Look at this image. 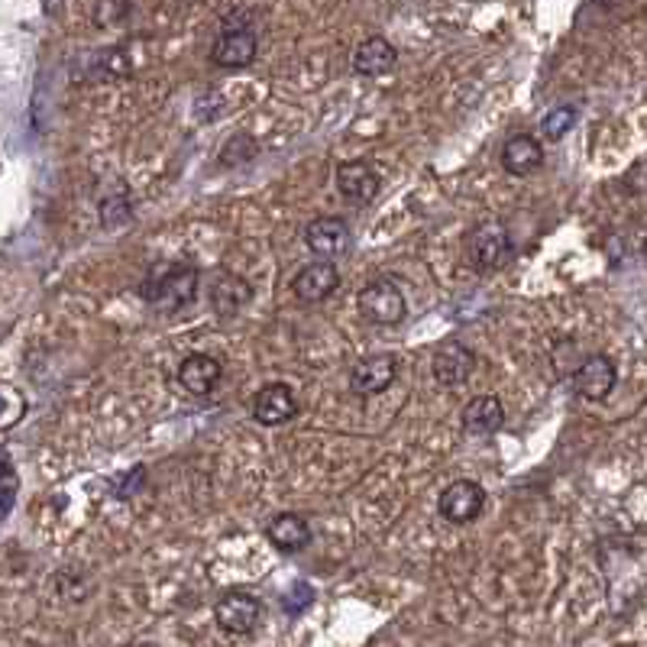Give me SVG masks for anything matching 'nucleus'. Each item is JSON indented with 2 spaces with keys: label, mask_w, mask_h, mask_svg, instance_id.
I'll return each mask as SVG.
<instances>
[{
  "label": "nucleus",
  "mask_w": 647,
  "mask_h": 647,
  "mask_svg": "<svg viewBox=\"0 0 647 647\" xmlns=\"http://www.w3.org/2000/svg\"><path fill=\"white\" fill-rule=\"evenodd\" d=\"M201 273L192 263H159L146 273L140 294L149 308L162 314H175L198 298Z\"/></svg>",
  "instance_id": "1"
},
{
  "label": "nucleus",
  "mask_w": 647,
  "mask_h": 647,
  "mask_svg": "<svg viewBox=\"0 0 647 647\" xmlns=\"http://www.w3.org/2000/svg\"><path fill=\"white\" fill-rule=\"evenodd\" d=\"M511 253V236L502 220H486L480 223L470 240H466V259L476 273H493L499 269Z\"/></svg>",
  "instance_id": "2"
},
{
  "label": "nucleus",
  "mask_w": 647,
  "mask_h": 647,
  "mask_svg": "<svg viewBox=\"0 0 647 647\" xmlns=\"http://www.w3.org/2000/svg\"><path fill=\"white\" fill-rule=\"evenodd\" d=\"M360 314L369 324L389 327V324H398L408 314V304H405V294L398 291L395 282L376 279L360 291Z\"/></svg>",
  "instance_id": "3"
},
{
  "label": "nucleus",
  "mask_w": 647,
  "mask_h": 647,
  "mask_svg": "<svg viewBox=\"0 0 647 647\" xmlns=\"http://www.w3.org/2000/svg\"><path fill=\"white\" fill-rule=\"evenodd\" d=\"M259 615H263V602L253 592H243V589H233V592L220 596V602L215 605L217 625L227 635H250L259 625Z\"/></svg>",
  "instance_id": "4"
},
{
  "label": "nucleus",
  "mask_w": 647,
  "mask_h": 647,
  "mask_svg": "<svg viewBox=\"0 0 647 647\" xmlns=\"http://www.w3.org/2000/svg\"><path fill=\"white\" fill-rule=\"evenodd\" d=\"M440 515L450 521V524H470L483 515L486 508V489L473 480H457L450 483L443 493H440Z\"/></svg>",
  "instance_id": "5"
},
{
  "label": "nucleus",
  "mask_w": 647,
  "mask_h": 647,
  "mask_svg": "<svg viewBox=\"0 0 647 647\" xmlns=\"http://www.w3.org/2000/svg\"><path fill=\"white\" fill-rule=\"evenodd\" d=\"M615 382H619V369L602 354L586 357L574 372V392L586 402H605L612 395Z\"/></svg>",
  "instance_id": "6"
},
{
  "label": "nucleus",
  "mask_w": 647,
  "mask_h": 647,
  "mask_svg": "<svg viewBox=\"0 0 647 647\" xmlns=\"http://www.w3.org/2000/svg\"><path fill=\"white\" fill-rule=\"evenodd\" d=\"M259 53V39L250 26H227L215 39L211 62L220 69H246Z\"/></svg>",
  "instance_id": "7"
},
{
  "label": "nucleus",
  "mask_w": 647,
  "mask_h": 647,
  "mask_svg": "<svg viewBox=\"0 0 647 647\" xmlns=\"http://www.w3.org/2000/svg\"><path fill=\"white\" fill-rule=\"evenodd\" d=\"M354 243V233H350V223L344 217H317L304 227V246L314 253V256H344Z\"/></svg>",
  "instance_id": "8"
},
{
  "label": "nucleus",
  "mask_w": 647,
  "mask_h": 647,
  "mask_svg": "<svg viewBox=\"0 0 647 647\" xmlns=\"http://www.w3.org/2000/svg\"><path fill=\"white\" fill-rule=\"evenodd\" d=\"M298 415V398L288 389L286 382H269L256 392L253 398V418L266 428H279L288 425Z\"/></svg>",
  "instance_id": "9"
},
{
  "label": "nucleus",
  "mask_w": 647,
  "mask_h": 647,
  "mask_svg": "<svg viewBox=\"0 0 647 647\" xmlns=\"http://www.w3.org/2000/svg\"><path fill=\"white\" fill-rule=\"evenodd\" d=\"M208 301L220 317H233L253 301V286L230 269H217L208 282Z\"/></svg>",
  "instance_id": "10"
},
{
  "label": "nucleus",
  "mask_w": 647,
  "mask_h": 647,
  "mask_svg": "<svg viewBox=\"0 0 647 647\" xmlns=\"http://www.w3.org/2000/svg\"><path fill=\"white\" fill-rule=\"evenodd\" d=\"M434 379L440 382V385H447V389H457V385H463L470 376H473V369H476V354L466 347V344H460V340H447V344H440V350L434 354Z\"/></svg>",
  "instance_id": "11"
},
{
  "label": "nucleus",
  "mask_w": 647,
  "mask_h": 647,
  "mask_svg": "<svg viewBox=\"0 0 647 647\" xmlns=\"http://www.w3.org/2000/svg\"><path fill=\"white\" fill-rule=\"evenodd\" d=\"M337 288H340V273H337L334 263H311V266L298 269L294 279H291L294 298L304 301V304L327 301Z\"/></svg>",
  "instance_id": "12"
},
{
  "label": "nucleus",
  "mask_w": 647,
  "mask_h": 647,
  "mask_svg": "<svg viewBox=\"0 0 647 647\" xmlns=\"http://www.w3.org/2000/svg\"><path fill=\"white\" fill-rule=\"evenodd\" d=\"M395 376H398V357H392V354H372V357H366V360L354 366L350 389L357 395H379V392H385L395 382Z\"/></svg>",
  "instance_id": "13"
},
{
  "label": "nucleus",
  "mask_w": 647,
  "mask_h": 647,
  "mask_svg": "<svg viewBox=\"0 0 647 647\" xmlns=\"http://www.w3.org/2000/svg\"><path fill=\"white\" fill-rule=\"evenodd\" d=\"M337 188H340V195L350 205H369L379 195L382 178H379V172L369 162L354 159V162H340L337 165Z\"/></svg>",
  "instance_id": "14"
},
{
  "label": "nucleus",
  "mask_w": 647,
  "mask_h": 647,
  "mask_svg": "<svg viewBox=\"0 0 647 647\" xmlns=\"http://www.w3.org/2000/svg\"><path fill=\"white\" fill-rule=\"evenodd\" d=\"M220 379H223V366L215 357H208V354H192V357H185L182 366H178L182 389L188 395H198V398L211 395L217 385H220Z\"/></svg>",
  "instance_id": "15"
},
{
  "label": "nucleus",
  "mask_w": 647,
  "mask_h": 647,
  "mask_svg": "<svg viewBox=\"0 0 647 647\" xmlns=\"http://www.w3.org/2000/svg\"><path fill=\"white\" fill-rule=\"evenodd\" d=\"M395 62H398V53L385 36L362 39L357 53H354V72L362 74V78H379V74L392 72Z\"/></svg>",
  "instance_id": "16"
},
{
  "label": "nucleus",
  "mask_w": 647,
  "mask_h": 647,
  "mask_svg": "<svg viewBox=\"0 0 647 647\" xmlns=\"http://www.w3.org/2000/svg\"><path fill=\"white\" fill-rule=\"evenodd\" d=\"M505 425V405L499 395H476L463 408V431L476 437H489Z\"/></svg>",
  "instance_id": "17"
},
{
  "label": "nucleus",
  "mask_w": 647,
  "mask_h": 647,
  "mask_svg": "<svg viewBox=\"0 0 647 647\" xmlns=\"http://www.w3.org/2000/svg\"><path fill=\"white\" fill-rule=\"evenodd\" d=\"M544 165V146L528 134L508 137L502 146V169L508 175H531Z\"/></svg>",
  "instance_id": "18"
},
{
  "label": "nucleus",
  "mask_w": 647,
  "mask_h": 647,
  "mask_svg": "<svg viewBox=\"0 0 647 647\" xmlns=\"http://www.w3.org/2000/svg\"><path fill=\"white\" fill-rule=\"evenodd\" d=\"M273 547H279L282 554H298L311 544V528L301 515L294 511H286V515H276L266 528Z\"/></svg>",
  "instance_id": "19"
},
{
  "label": "nucleus",
  "mask_w": 647,
  "mask_h": 647,
  "mask_svg": "<svg viewBox=\"0 0 647 647\" xmlns=\"http://www.w3.org/2000/svg\"><path fill=\"white\" fill-rule=\"evenodd\" d=\"M576 124V107L574 104H564V107H554L551 114H544L541 120V134L544 140H564Z\"/></svg>",
  "instance_id": "20"
},
{
  "label": "nucleus",
  "mask_w": 647,
  "mask_h": 647,
  "mask_svg": "<svg viewBox=\"0 0 647 647\" xmlns=\"http://www.w3.org/2000/svg\"><path fill=\"white\" fill-rule=\"evenodd\" d=\"M16 489H20V480H16V466L10 460V453L3 457V518L13 511V502H16Z\"/></svg>",
  "instance_id": "21"
},
{
  "label": "nucleus",
  "mask_w": 647,
  "mask_h": 647,
  "mask_svg": "<svg viewBox=\"0 0 647 647\" xmlns=\"http://www.w3.org/2000/svg\"><path fill=\"white\" fill-rule=\"evenodd\" d=\"M311 599H314L311 586H304V582H294V586H291V592H286V596H282V609H286L288 615H298L301 609H308V605H311Z\"/></svg>",
  "instance_id": "22"
},
{
  "label": "nucleus",
  "mask_w": 647,
  "mask_h": 647,
  "mask_svg": "<svg viewBox=\"0 0 647 647\" xmlns=\"http://www.w3.org/2000/svg\"><path fill=\"white\" fill-rule=\"evenodd\" d=\"M3 398H7V418H3V428L10 431V428L16 425V418H20V402H16V392H13L10 385L3 389Z\"/></svg>",
  "instance_id": "23"
},
{
  "label": "nucleus",
  "mask_w": 647,
  "mask_h": 647,
  "mask_svg": "<svg viewBox=\"0 0 647 647\" xmlns=\"http://www.w3.org/2000/svg\"><path fill=\"white\" fill-rule=\"evenodd\" d=\"M143 480H146L143 466H137V470H134L130 476H124V493H120V499H130V496L137 493V486H140Z\"/></svg>",
  "instance_id": "24"
},
{
  "label": "nucleus",
  "mask_w": 647,
  "mask_h": 647,
  "mask_svg": "<svg viewBox=\"0 0 647 647\" xmlns=\"http://www.w3.org/2000/svg\"><path fill=\"white\" fill-rule=\"evenodd\" d=\"M592 3H599V7H612L615 0H592Z\"/></svg>",
  "instance_id": "25"
},
{
  "label": "nucleus",
  "mask_w": 647,
  "mask_h": 647,
  "mask_svg": "<svg viewBox=\"0 0 647 647\" xmlns=\"http://www.w3.org/2000/svg\"><path fill=\"white\" fill-rule=\"evenodd\" d=\"M130 647H155L152 642H137V645H130Z\"/></svg>",
  "instance_id": "26"
},
{
  "label": "nucleus",
  "mask_w": 647,
  "mask_h": 647,
  "mask_svg": "<svg viewBox=\"0 0 647 647\" xmlns=\"http://www.w3.org/2000/svg\"><path fill=\"white\" fill-rule=\"evenodd\" d=\"M642 256H645V263H647V236H645V246H642Z\"/></svg>",
  "instance_id": "27"
}]
</instances>
